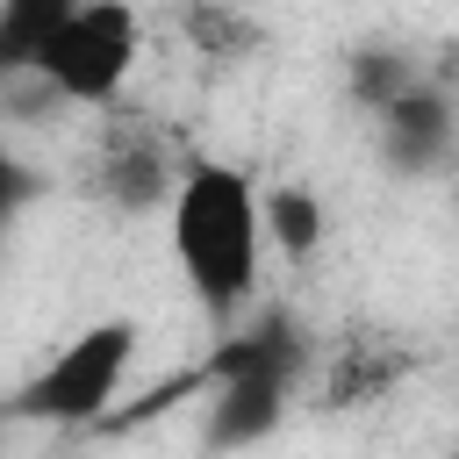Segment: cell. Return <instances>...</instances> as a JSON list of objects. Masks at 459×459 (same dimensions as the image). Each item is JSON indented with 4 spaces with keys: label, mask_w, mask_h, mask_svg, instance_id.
Returning <instances> with one entry per match:
<instances>
[{
    "label": "cell",
    "mask_w": 459,
    "mask_h": 459,
    "mask_svg": "<svg viewBox=\"0 0 459 459\" xmlns=\"http://www.w3.org/2000/svg\"><path fill=\"white\" fill-rule=\"evenodd\" d=\"M258 230H265V251H280L287 265H308L330 237V208L316 186L280 179V186H258Z\"/></svg>",
    "instance_id": "cell-7"
},
{
    "label": "cell",
    "mask_w": 459,
    "mask_h": 459,
    "mask_svg": "<svg viewBox=\"0 0 459 459\" xmlns=\"http://www.w3.org/2000/svg\"><path fill=\"white\" fill-rule=\"evenodd\" d=\"M423 79V65H416V50L409 43H387V36H373V43H351L344 50V93L373 115V108H387L402 86H416Z\"/></svg>",
    "instance_id": "cell-9"
},
{
    "label": "cell",
    "mask_w": 459,
    "mask_h": 459,
    "mask_svg": "<svg viewBox=\"0 0 459 459\" xmlns=\"http://www.w3.org/2000/svg\"><path fill=\"white\" fill-rule=\"evenodd\" d=\"M143 351V323L136 316H93L79 337H65L7 402V416L43 423V430H86L115 409L129 366Z\"/></svg>",
    "instance_id": "cell-3"
},
{
    "label": "cell",
    "mask_w": 459,
    "mask_h": 459,
    "mask_svg": "<svg viewBox=\"0 0 459 459\" xmlns=\"http://www.w3.org/2000/svg\"><path fill=\"white\" fill-rule=\"evenodd\" d=\"M373 136H380V165L394 179H437L452 165V143H459V115H452L445 79L423 72L387 108H373Z\"/></svg>",
    "instance_id": "cell-6"
},
{
    "label": "cell",
    "mask_w": 459,
    "mask_h": 459,
    "mask_svg": "<svg viewBox=\"0 0 459 459\" xmlns=\"http://www.w3.org/2000/svg\"><path fill=\"white\" fill-rule=\"evenodd\" d=\"M72 14V0H0V86L29 79L36 43Z\"/></svg>",
    "instance_id": "cell-10"
},
{
    "label": "cell",
    "mask_w": 459,
    "mask_h": 459,
    "mask_svg": "<svg viewBox=\"0 0 459 459\" xmlns=\"http://www.w3.org/2000/svg\"><path fill=\"white\" fill-rule=\"evenodd\" d=\"M172 179H179L172 143H165L151 122H129L122 100H115V115H108V129H100V151L86 158V186H93L115 215H158L165 194H172Z\"/></svg>",
    "instance_id": "cell-5"
},
{
    "label": "cell",
    "mask_w": 459,
    "mask_h": 459,
    "mask_svg": "<svg viewBox=\"0 0 459 459\" xmlns=\"http://www.w3.org/2000/svg\"><path fill=\"white\" fill-rule=\"evenodd\" d=\"M308 366H316V344H308L301 316H287V308L251 316L208 359V430L201 437L208 445H265Z\"/></svg>",
    "instance_id": "cell-2"
},
{
    "label": "cell",
    "mask_w": 459,
    "mask_h": 459,
    "mask_svg": "<svg viewBox=\"0 0 459 459\" xmlns=\"http://www.w3.org/2000/svg\"><path fill=\"white\" fill-rule=\"evenodd\" d=\"M36 194H43V172H36V165L0 136V237L29 215V201H36Z\"/></svg>",
    "instance_id": "cell-11"
},
{
    "label": "cell",
    "mask_w": 459,
    "mask_h": 459,
    "mask_svg": "<svg viewBox=\"0 0 459 459\" xmlns=\"http://www.w3.org/2000/svg\"><path fill=\"white\" fill-rule=\"evenodd\" d=\"M402 373H409V344H394V337L344 344V337H337V351H330V380H323V409H366V402H380Z\"/></svg>",
    "instance_id": "cell-8"
},
{
    "label": "cell",
    "mask_w": 459,
    "mask_h": 459,
    "mask_svg": "<svg viewBox=\"0 0 459 459\" xmlns=\"http://www.w3.org/2000/svg\"><path fill=\"white\" fill-rule=\"evenodd\" d=\"M143 65L136 0H72V14L36 43L29 79L65 108H115Z\"/></svg>",
    "instance_id": "cell-4"
},
{
    "label": "cell",
    "mask_w": 459,
    "mask_h": 459,
    "mask_svg": "<svg viewBox=\"0 0 459 459\" xmlns=\"http://www.w3.org/2000/svg\"><path fill=\"white\" fill-rule=\"evenodd\" d=\"M165 251L208 323H237L265 273V230H258V179L222 158H186L165 194Z\"/></svg>",
    "instance_id": "cell-1"
}]
</instances>
